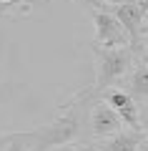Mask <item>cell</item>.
Here are the masks:
<instances>
[{"label": "cell", "mask_w": 148, "mask_h": 151, "mask_svg": "<svg viewBox=\"0 0 148 151\" xmlns=\"http://www.w3.org/2000/svg\"><path fill=\"white\" fill-rule=\"evenodd\" d=\"M143 3H148V0H143Z\"/></svg>", "instance_id": "obj_19"}, {"label": "cell", "mask_w": 148, "mask_h": 151, "mask_svg": "<svg viewBox=\"0 0 148 151\" xmlns=\"http://www.w3.org/2000/svg\"><path fill=\"white\" fill-rule=\"evenodd\" d=\"M93 93H95L93 86L85 88V91H80L73 101H68L60 108V113L50 121V124L30 131V149L28 151H53V149H58V146H65L73 139H78L83 106H85V101H88Z\"/></svg>", "instance_id": "obj_1"}, {"label": "cell", "mask_w": 148, "mask_h": 151, "mask_svg": "<svg viewBox=\"0 0 148 151\" xmlns=\"http://www.w3.org/2000/svg\"><path fill=\"white\" fill-rule=\"evenodd\" d=\"M121 83H123L121 91L128 93L138 106L148 103V63L143 58H136V65L131 68V73H128Z\"/></svg>", "instance_id": "obj_7"}, {"label": "cell", "mask_w": 148, "mask_h": 151, "mask_svg": "<svg viewBox=\"0 0 148 151\" xmlns=\"http://www.w3.org/2000/svg\"><path fill=\"white\" fill-rule=\"evenodd\" d=\"M28 3H30V0H15L13 5H28Z\"/></svg>", "instance_id": "obj_16"}, {"label": "cell", "mask_w": 148, "mask_h": 151, "mask_svg": "<svg viewBox=\"0 0 148 151\" xmlns=\"http://www.w3.org/2000/svg\"><path fill=\"white\" fill-rule=\"evenodd\" d=\"M143 60H146V63H148V58H146V55H143Z\"/></svg>", "instance_id": "obj_18"}, {"label": "cell", "mask_w": 148, "mask_h": 151, "mask_svg": "<svg viewBox=\"0 0 148 151\" xmlns=\"http://www.w3.org/2000/svg\"><path fill=\"white\" fill-rule=\"evenodd\" d=\"M30 149V131H18L15 141L8 146V151H28Z\"/></svg>", "instance_id": "obj_9"}, {"label": "cell", "mask_w": 148, "mask_h": 151, "mask_svg": "<svg viewBox=\"0 0 148 151\" xmlns=\"http://www.w3.org/2000/svg\"><path fill=\"white\" fill-rule=\"evenodd\" d=\"M93 23H95V40H93L95 48H123V45H131L126 30L121 28V23L116 20V15L111 10L93 13Z\"/></svg>", "instance_id": "obj_4"}, {"label": "cell", "mask_w": 148, "mask_h": 151, "mask_svg": "<svg viewBox=\"0 0 148 151\" xmlns=\"http://www.w3.org/2000/svg\"><path fill=\"white\" fill-rule=\"evenodd\" d=\"M0 3H3V5H13V3H15V0H0Z\"/></svg>", "instance_id": "obj_17"}, {"label": "cell", "mask_w": 148, "mask_h": 151, "mask_svg": "<svg viewBox=\"0 0 148 151\" xmlns=\"http://www.w3.org/2000/svg\"><path fill=\"white\" fill-rule=\"evenodd\" d=\"M93 53H95V83H93V91L95 93H106L111 91L113 83L123 81L133 68V55L131 45H123V48H95L93 45Z\"/></svg>", "instance_id": "obj_2"}, {"label": "cell", "mask_w": 148, "mask_h": 151, "mask_svg": "<svg viewBox=\"0 0 148 151\" xmlns=\"http://www.w3.org/2000/svg\"><path fill=\"white\" fill-rule=\"evenodd\" d=\"M73 3H78V5L88 8V10H93V13H98V10H108L106 0H73Z\"/></svg>", "instance_id": "obj_10"}, {"label": "cell", "mask_w": 148, "mask_h": 151, "mask_svg": "<svg viewBox=\"0 0 148 151\" xmlns=\"http://www.w3.org/2000/svg\"><path fill=\"white\" fill-rule=\"evenodd\" d=\"M18 134H0V151H8V146L15 141Z\"/></svg>", "instance_id": "obj_12"}, {"label": "cell", "mask_w": 148, "mask_h": 151, "mask_svg": "<svg viewBox=\"0 0 148 151\" xmlns=\"http://www.w3.org/2000/svg\"><path fill=\"white\" fill-rule=\"evenodd\" d=\"M53 151H83V146H70V144H65V146H58V149H53Z\"/></svg>", "instance_id": "obj_13"}, {"label": "cell", "mask_w": 148, "mask_h": 151, "mask_svg": "<svg viewBox=\"0 0 148 151\" xmlns=\"http://www.w3.org/2000/svg\"><path fill=\"white\" fill-rule=\"evenodd\" d=\"M143 35L148 38V13L143 15V25H141V38H143Z\"/></svg>", "instance_id": "obj_14"}, {"label": "cell", "mask_w": 148, "mask_h": 151, "mask_svg": "<svg viewBox=\"0 0 148 151\" xmlns=\"http://www.w3.org/2000/svg\"><path fill=\"white\" fill-rule=\"evenodd\" d=\"M103 101H106L108 106L121 116V121H123L131 131H141V106H138L128 93L111 88V91L103 93Z\"/></svg>", "instance_id": "obj_6"}, {"label": "cell", "mask_w": 148, "mask_h": 151, "mask_svg": "<svg viewBox=\"0 0 148 151\" xmlns=\"http://www.w3.org/2000/svg\"><path fill=\"white\" fill-rule=\"evenodd\" d=\"M141 134L148 139V103L141 106Z\"/></svg>", "instance_id": "obj_11"}, {"label": "cell", "mask_w": 148, "mask_h": 151, "mask_svg": "<svg viewBox=\"0 0 148 151\" xmlns=\"http://www.w3.org/2000/svg\"><path fill=\"white\" fill-rule=\"evenodd\" d=\"M138 151H148V139H143V144L138 146Z\"/></svg>", "instance_id": "obj_15"}, {"label": "cell", "mask_w": 148, "mask_h": 151, "mask_svg": "<svg viewBox=\"0 0 148 151\" xmlns=\"http://www.w3.org/2000/svg\"><path fill=\"white\" fill-rule=\"evenodd\" d=\"M90 131L98 139H111V136L123 131V121L103 98H93L90 101Z\"/></svg>", "instance_id": "obj_5"}, {"label": "cell", "mask_w": 148, "mask_h": 151, "mask_svg": "<svg viewBox=\"0 0 148 151\" xmlns=\"http://www.w3.org/2000/svg\"><path fill=\"white\" fill-rule=\"evenodd\" d=\"M113 15L121 23V28L126 30L131 50L136 58H143V48H141V25H143V15L148 13V3L143 0H123L113 8Z\"/></svg>", "instance_id": "obj_3"}, {"label": "cell", "mask_w": 148, "mask_h": 151, "mask_svg": "<svg viewBox=\"0 0 148 151\" xmlns=\"http://www.w3.org/2000/svg\"><path fill=\"white\" fill-rule=\"evenodd\" d=\"M146 136L141 131H121V134L103 139L101 146H95L98 151H138V146L143 144Z\"/></svg>", "instance_id": "obj_8"}]
</instances>
